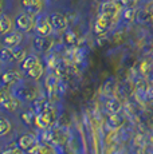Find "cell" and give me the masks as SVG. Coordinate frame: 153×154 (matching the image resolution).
Masks as SVG:
<instances>
[{
    "instance_id": "obj_17",
    "label": "cell",
    "mask_w": 153,
    "mask_h": 154,
    "mask_svg": "<svg viewBox=\"0 0 153 154\" xmlns=\"http://www.w3.org/2000/svg\"><path fill=\"white\" fill-rule=\"evenodd\" d=\"M26 74H27V76L30 79H32V81H38V79L42 76V74H43V66H42V63H38V64H35L34 67H31L28 71H26Z\"/></svg>"
},
{
    "instance_id": "obj_11",
    "label": "cell",
    "mask_w": 153,
    "mask_h": 154,
    "mask_svg": "<svg viewBox=\"0 0 153 154\" xmlns=\"http://www.w3.org/2000/svg\"><path fill=\"white\" fill-rule=\"evenodd\" d=\"M19 105H20L19 99L15 98V97H12V95H5L4 98L0 100V107H2L3 110L10 111V112L15 111L16 109L19 107Z\"/></svg>"
},
{
    "instance_id": "obj_28",
    "label": "cell",
    "mask_w": 153,
    "mask_h": 154,
    "mask_svg": "<svg viewBox=\"0 0 153 154\" xmlns=\"http://www.w3.org/2000/svg\"><path fill=\"white\" fill-rule=\"evenodd\" d=\"M99 2H101V3H102V2H108V0H99Z\"/></svg>"
},
{
    "instance_id": "obj_3",
    "label": "cell",
    "mask_w": 153,
    "mask_h": 154,
    "mask_svg": "<svg viewBox=\"0 0 153 154\" xmlns=\"http://www.w3.org/2000/svg\"><path fill=\"white\" fill-rule=\"evenodd\" d=\"M35 17H36V15H32L30 12H27V11L19 14L15 20L16 28L20 32H31L35 26Z\"/></svg>"
},
{
    "instance_id": "obj_2",
    "label": "cell",
    "mask_w": 153,
    "mask_h": 154,
    "mask_svg": "<svg viewBox=\"0 0 153 154\" xmlns=\"http://www.w3.org/2000/svg\"><path fill=\"white\" fill-rule=\"evenodd\" d=\"M34 29H35V32H36V35H40V36H51L54 29L51 27L48 15H45V14L36 15Z\"/></svg>"
},
{
    "instance_id": "obj_6",
    "label": "cell",
    "mask_w": 153,
    "mask_h": 154,
    "mask_svg": "<svg viewBox=\"0 0 153 154\" xmlns=\"http://www.w3.org/2000/svg\"><path fill=\"white\" fill-rule=\"evenodd\" d=\"M120 12V4L113 0H108V2H102L99 5V15L108 16L110 19H114L117 14Z\"/></svg>"
},
{
    "instance_id": "obj_26",
    "label": "cell",
    "mask_w": 153,
    "mask_h": 154,
    "mask_svg": "<svg viewBox=\"0 0 153 154\" xmlns=\"http://www.w3.org/2000/svg\"><path fill=\"white\" fill-rule=\"evenodd\" d=\"M5 95H7V94H5V91L3 90V88H0V100H2L3 98H4Z\"/></svg>"
},
{
    "instance_id": "obj_22",
    "label": "cell",
    "mask_w": 153,
    "mask_h": 154,
    "mask_svg": "<svg viewBox=\"0 0 153 154\" xmlns=\"http://www.w3.org/2000/svg\"><path fill=\"white\" fill-rule=\"evenodd\" d=\"M46 87L48 88L50 91H52L54 88L58 87V78L55 75H48L46 78Z\"/></svg>"
},
{
    "instance_id": "obj_24",
    "label": "cell",
    "mask_w": 153,
    "mask_h": 154,
    "mask_svg": "<svg viewBox=\"0 0 153 154\" xmlns=\"http://www.w3.org/2000/svg\"><path fill=\"white\" fill-rule=\"evenodd\" d=\"M134 2H136V0H121V3L125 7H133Z\"/></svg>"
},
{
    "instance_id": "obj_4",
    "label": "cell",
    "mask_w": 153,
    "mask_h": 154,
    "mask_svg": "<svg viewBox=\"0 0 153 154\" xmlns=\"http://www.w3.org/2000/svg\"><path fill=\"white\" fill-rule=\"evenodd\" d=\"M51 27L55 32H64L69 27V17L62 12H52L48 15Z\"/></svg>"
},
{
    "instance_id": "obj_10",
    "label": "cell",
    "mask_w": 153,
    "mask_h": 154,
    "mask_svg": "<svg viewBox=\"0 0 153 154\" xmlns=\"http://www.w3.org/2000/svg\"><path fill=\"white\" fill-rule=\"evenodd\" d=\"M22 5L27 12L39 15L45 8V0H22Z\"/></svg>"
},
{
    "instance_id": "obj_13",
    "label": "cell",
    "mask_w": 153,
    "mask_h": 154,
    "mask_svg": "<svg viewBox=\"0 0 153 154\" xmlns=\"http://www.w3.org/2000/svg\"><path fill=\"white\" fill-rule=\"evenodd\" d=\"M3 85H16L19 82H22V75L16 71H8V72H4L0 78Z\"/></svg>"
},
{
    "instance_id": "obj_12",
    "label": "cell",
    "mask_w": 153,
    "mask_h": 154,
    "mask_svg": "<svg viewBox=\"0 0 153 154\" xmlns=\"http://www.w3.org/2000/svg\"><path fill=\"white\" fill-rule=\"evenodd\" d=\"M111 22H113V19H110V17L104 16V15H98V17L95 20V26H94L95 34H102V32L108 31L110 28Z\"/></svg>"
},
{
    "instance_id": "obj_23",
    "label": "cell",
    "mask_w": 153,
    "mask_h": 154,
    "mask_svg": "<svg viewBox=\"0 0 153 154\" xmlns=\"http://www.w3.org/2000/svg\"><path fill=\"white\" fill-rule=\"evenodd\" d=\"M108 125H109V127H111V129H116V127H118V118H117L116 114H113L108 119Z\"/></svg>"
},
{
    "instance_id": "obj_19",
    "label": "cell",
    "mask_w": 153,
    "mask_h": 154,
    "mask_svg": "<svg viewBox=\"0 0 153 154\" xmlns=\"http://www.w3.org/2000/svg\"><path fill=\"white\" fill-rule=\"evenodd\" d=\"M106 107H108V110L110 111V112L116 114V112L118 111L120 109H121V105H120V102L116 98H110V99L108 100V103H106Z\"/></svg>"
},
{
    "instance_id": "obj_5",
    "label": "cell",
    "mask_w": 153,
    "mask_h": 154,
    "mask_svg": "<svg viewBox=\"0 0 153 154\" xmlns=\"http://www.w3.org/2000/svg\"><path fill=\"white\" fill-rule=\"evenodd\" d=\"M38 145V138L34 137L32 134H23L22 137L17 140V146L19 149L24 150V152H31L35 153Z\"/></svg>"
},
{
    "instance_id": "obj_7",
    "label": "cell",
    "mask_w": 153,
    "mask_h": 154,
    "mask_svg": "<svg viewBox=\"0 0 153 154\" xmlns=\"http://www.w3.org/2000/svg\"><path fill=\"white\" fill-rule=\"evenodd\" d=\"M14 97H16L19 100H32L35 98V90L27 85L15 86L14 87Z\"/></svg>"
},
{
    "instance_id": "obj_14",
    "label": "cell",
    "mask_w": 153,
    "mask_h": 154,
    "mask_svg": "<svg viewBox=\"0 0 153 154\" xmlns=\"http://www.w3.org/2000/svg\"><path fill=\"white\" fill-rule=\"evenodd\" d=\"M14 28V22L8 15L0 14V35H5Z\"/></svg>"
},
{
    "instance_id": "obj_21",
    "label": "cell",
    "mask_w": 153,
    "mask_h": 154,
    "mask_svg": "<svg viewBox=\"0 0 153 154\" xmlns=\"http://www.w3.org/2000/svg\"><path fill=\"white\" fill-rule=\"evenodd\" d=\"M122 17H123V20H126V22L133 20L134 17H136V10H134L133 7H126L125 10H123Z\"/></svg>"
},
{
    "instance_id": "obj_18",
    "label": "cell",
    "mask_w": 153,
    "mask_h": 154,
    "mask_svg": "<svg viewBox=\"0 0 153 154\" xmlns=\"http://www.w3.org/2000/svg\"><path fill=\"white\" fill-rule=\"evenodd\" d=\"M63 42L67 44L69 47H73L78 43V36L73 29H66L64 31V35H63Z\"/></svg>"
},
{
    "instance_id": "obj_9",
    "label": "cell",
    "mask_w": 153,
    "mask_h": 154,
    "mask_svg": "<svg viewBox=\"0 0 153 154\" xmlns=\"http://www.w3.org/2000/svg\"><path fill=\"white\" fill-rule=\"evenodd\" d=\"M52 44H54V40L50 36H40V35H36L32 40V47H34L36 51L40 52H46L48 50H51Z\"/></svg>"
},
{
    "instance_id": "obj_20",
    "label": "cell",
    "mask_w": 153,
    "mask_h": 154,
    "mask_svg": "<svg viewBox=\"0 0 153 154\" xmlns=\"http://www.w3.org/2000/svg\"><path fill=\"white\" fill-rule=\"evenodd\" d=\"M11 130V122L5 118H0V137L8 134Z\"/></svg>"
},
{
    "instance_id": "obj_25",
    "label": "cell",
    "mask_w": 153,
    "mask_h": 154,
    "mask_svg": "<svg viewBox=\"0 0 153 154\" xmlns=\"http://www.w3.org/2000/svg\"><path fill=\"white\" fill-rule=\"evenodd\" d=\"M2 154H20V153H19V150H16V149H8V150H5V152H3Z\"/></svg>"
},
{
    "instance_id": "obj_1",
    "label": "cell",
    "mask_w": 153,
    "mask_h": 154,
    "mask_svg": "<svg viewBox=\"0 0 153 154\" xmlns=\"http://www.w3.org/2000/svg\"><path fill=\"white\" fill-rule=\"evenodd\" d=\"M55 119H57L55 111L50 106H46L42 111L35 114V125L43 130H48L52 126V123L55 122Z\"/></svg>"
},
{
    "instance_id": "obj_27",
    "label": "cell",
    "mask_w": 153,
    "mask_h": 154,
    "mask_svg": "<svg viewBox=\"0 0 153 154\" xmlns=\"http://www.w3.org/2000/svg\"><path fill=\"white\" fill-rule=\"evenodd\" d=\"M3 10H4V0H0V14H3Z\"/></svg>"
},
{
    "instance_id": "obj_15",
    "label": "cell",
    "mask_w": 153,
    "mask_h": 154,
    "mask_svg": "<svg viewBox=\"0 0 153 154\" xmlns=\"http://www.w3.org/2000/svg\"><path fill=\"white\" fill-rule=\"evenodd\" d=\"M0 60L2 62H16L15 60V47L14 48H10V47L3 46L0 48Z\"/></svg>"
},
{
    "instance_id": "obj_8",
    "label": "cell",
    "mask_w": 153,
    "mask_h": 154,
    "mask_svg": "<svg viewBox=\"0 0 153 154\" xmlns=\"http://www.w3.org/2000/svg\"><path fill=\"white\" fill-rule=\"evenodd\" d=\"M23 40V34L17 29V31H10L8 34L3 35V46L10 47V48H14V47H17Z\"/></svg>"
},
{
    "instance_id": "obj_16",
    "label": "cell",
    "mask_w": 153,
    "mask_h": 154,
    "mask_svg": "<svg viewBox=\"0 0 153 154\" xmlns=\"http://www.w3.org/2000/svg\"><path fill=\"white\" fill-rule=\"evenodd\" d=\"M39 63V58L36 55L31 54V55H26V58L20 62V69L23 71H28L31 67H34L35 64Z\"/></svg>"
},
{
    "instance_id": "obj_29",
    "label": "cell",
    "mask_w": 153,
    "mask_h": 154,
    "mask_svg": "<svg viewBox=\"0 0 153 154\" xmlns=\"http://www.w3.org/2000/svg\"><path fill=\"white\" fill-rule=\"evenodd\" d=\"M47 2H55V0H47Z\"/></svg>"
}]
</instances>
